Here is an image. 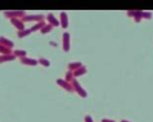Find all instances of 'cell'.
Instances as JSON below:
<instances>
[{"label": "cell", "instance_id": "cell-1", "mask_svg": "<svg viewBox=\"0 0 153 122\" xmlns=\"http://www.w3.org/2000/svg\"><path fill=\"white\" fill-rule=\"evenodd\" d=\"M5 17L10 19H19V18H23L24 15H25V12L24 11H8V12H4Z\"/></svg>", "mask_w": 153, "mask_h": 122}, {"label": "cell", "instance_id": "cell-2", "mask_svg": "<svg viewBox=\"0 0 153 122\" xmlns=\"http://www.w3.org/2000/svg\"><path fill=\"white\" fill-rule=\"evenodd\" d=\"M45 19V16L43 15H31V16H24L23 18V21H43Z\"/></svg>", "mask_w": 153, "mask_h": 122}, {"label": "cell", "instance_id": "cell-3", "mask_svg": "<svg viewBox=\"0 0 153 122\" xmlns=\"http://www.w3.org/2000/svg\"><path fill=\"white\" fill-rule=\"evenodd\" d=\"M56 82L58 84V85H60L62 88L64 89H66L67 91H72V90L74 89L73 88V86H72V84H70V82H66V80H56Z\"/></svg>", "mask_w": 153, "mask_h": 122}, {"label": "cell", "instance_id": "cell-4", "mask_svg": "<svg viewBox=\"0 0 153 122\" xmlns=\"http://www.w3.org/2000/svg\"><path fill=\"white\" fill-rule=\"evenodd\" d=\"M70 48V35L65 32L63 34V50L64 52H68Z\"/></svg>", "mask_w": 153, "mask_h": 122}, {"label": "cell", "instance_id": "cell-5", "mask_svg": "<svg viewBox=\"0 0 153 122\" xmlns=\"http://www.w3.org/2000/svg\"><path fill=\"white\" fill-rule=\"evenodd\" d=\"M71 82H72V86H73V88H74V89H76V92H78V93L80 94V96H82V97H85V96H86V93L84 92V90L81 88L80 85L78 84V82H76V80H73Z\"/></svg>", "mask_w": 153, "mask_h": 122}, {"label": "cell", "instance_id": "cell-6", "mask_svg": "<svg viewBox=\"0 0 153 122\" xmlns=\"http://www.w3.org/2000/svg\"><path fill=\"white\" fill-rule=\"evenodd\" d=\"M11 23L13 25H15V27L17 29H19V31H23L24 30V24L23 23V19H12Z\"/></svg>", "mask_w": 153, "mask_h": 122}, {"label": "cell", "instance_id": "cell-7", "mask_svg": "<svg viewBox=\"0 0 153 122\" xmlns=\"http://www.w3.org/2000/svg\"><path fill=\"white\" fill-rule=\"evenodd\" d=\"M21 62L24 65H28V66H35L38 64V60L32 59V58H26V57L21 58Z\"/></svg>", "mask_w": 153, "mask_h": 122}, {"label": "cell", "instance_id": "cell-8", "mask_svg": "<svg viewBox=\"0 0 153 122\" xmlns=\"http://www.w3.org/2000/svg\"><path fill=\"white\" fill-rule=\"evenodd\" d=\"M47 19H48V21L50 23V24L53 25V27H56V26L59 25V21L54 18L53 14H49L48 16H47Z\"/></svg>", "mask_w": 153, "mask_h": 122}, {"label": "cell", "instance_id": "cell-9", "mask_svg": "<svg viewBox=\"0 0 153 122\" xmlns=\"http://www.w3.org/2000/svg\"><path fill=\"white\" fill-rule=\"evenodd\" d=\"M0 44L3 45L4 47L8 48H12L14 47V43L12 41L8 40V39L4 38V37H0Z\"/></svg>", "mask_w": 153, "mask_h": 122}, {"label": "cell", "instance_id": "cell-10", "mask_svg": "<svg viewBox=\"0 0 153 122\" xmlns=\"http://www.w3.org/2000/svg\"><path fill=\"white\" fill-rule=\"evenodd\" d=\"M60 21H61V25L63 28H66L68 26V17L65 12H62L60 14Z\"/></svg>", "mask_w": 153, "mask_h": 122}, {"label": "cell", "instance_id": "cell-11", "mask_svg": "<svg viewBox=\"0 0 153 122\" xmlns=\"http://www.w3.org/2000/svg\"><path fill=\"white\" fill-rule=\"evenodd\" d=\"M16 56L14 54H3L0 56V63L2 62H6V61H11V60H14Z\"/></svg>", "mask_w": 153, "mask_h": 122}, {"label": "cell", "instance_id": "cell-12", "mask_svg": "<svg viewBox=\"0 0 153 122\" xmlns=\"http://www.w3.org/2000/svg\"><path fill=\"white\" fill-rule=\"evenodd\" d=\"M45 25H46V23H44V21H40V23H36L34 26H32L30 30H31V32H33V31H37V30H38V29H40V30H41V29L43 28Z\"/></svg>", "mask_w": 153, "mask_h": 122}, {"label": "cell", "instance_id": "cell-13", "mask_svg": "<svg viewBox=\"0 0 153 122\" xmlns=\"http://www.w3.org/2000/svg\"><path fill=\"white\" fill-rule=\"evenodd\" d=\"M14 55L15 56H18L19 58H23V57H25L26 52L25 50H16L14 52Z\"/></svg>", "mask_w": 153, "mask_h": 122}, {"label": "cell", "instance_id": "cell-14", "mask_svg": "<svg viewBox=\"0 0 153 122\" xmlns=\"http://www.w3.org/2000/svg\"><path fill=\"white\" fill-rule=\"evenodd\" d=\"M53 25H51L50 23H49V24H46V25L41 29V32L43 33V34L49 33V32H51V29H53Z\"/></svg>", "mask_w": 153, "mask_h": 122}, {"label": "cell", "instance_id": "cell-15", "mask_svg": "<svg viewBox=\"0 0 153 122\" xmlns=\"http://www.w3.org/2000/svg\"><path fill=\"white\" fill-rule=\"evenodd\" d=\"M0 52L3 53V54H11L12 50H11V48H8L4 47L3 45H1V44H0Z\"/></svg>", "mask_w": 153, "mask_h": 122}, {"label": "cell", "instance_id": "cell-16", "mask_svg": "<svg viewBox=\"0 0 153 122\" xmlns=\"http://www.w3.org/2000/svg\"><path fill=\"white\" fill-rule=\"evenodd\" d=\"M30 33H31L30 29H24V30H23V31H19L18 35H19V37L23 38V37H25V36H27V35H29Z\"/></svg>", "mask_w": 153, "mask_h": 122}, {"label": "cell", "instance_id": "cell-17", "mask_svg": "<svg viewBox=\"0 0 153 122\" xmlns=\"http://www.w3.org/2000/svg\"><path fill=\"white\" fill-rule=\"evenodd\" d=\"M81 66V64L80 62H75V63H71V64H69V69H70L71 71H73V70H76V69H78Z\"/></svg>", "mask_w": 153, "mask_h": 122}, {"label": "cell", "instance_id": "cell-18", "mask_svg": "<svg viewBox=\"0 0 153 122\" xmlns=\"http://www.w3.org/2000/svg\"><path fill=\"white\" fill-rule=\"evenodd\" d=\"M85 72V69L83 67H80L78 68V69H76V71H75V73H74V76H75V77H78V76H80V75H82L83 73Z\"/></svg>", "mask_w": 153, "mask_h": 122}, {"label": "cell", "instance_id": "cell-19", "mask_svg": "<svg viewBox=\"0 0 153 122\" xmlns=\"http://www.w3.org/2000/svg\"><path fill=\"white\" fill-rule=\"evenodd\" d=\"M38 62L43 66H45V67H49V66L51 65L50 61H49L48 59H45V58H40V59L38 60Z\"/></svg>", "mask_w": 153, "mask_h": 122}, {"label": "cell", "instance_id": "cell-20", "mask_svg": "<svg viewBox=\"0 0 153 122\" xmlns=\"http://www.w3.org/2000/svg\"><path fill=\"white\" fill-rule=\"evenodd\" d=\"M73 74H72V72H67L66 73V82H71L72 80H74L73 79Z\"/></svg>", "mask_w": 153, "mask_h": 122}]
</instances>
